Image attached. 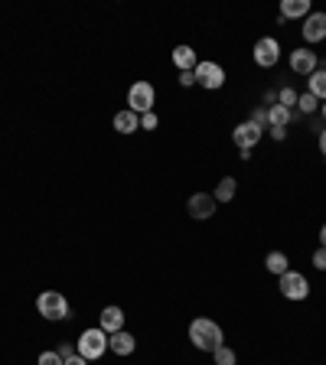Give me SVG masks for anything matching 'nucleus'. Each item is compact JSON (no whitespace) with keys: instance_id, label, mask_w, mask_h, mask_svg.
I'll use <instances>...</instances> for the list:
<instances>
[{"instance_id":"9d476101","label":"nucleus","mask_w":326,"mask_h":365,"mask_svg":"<svg viewBox=\"0 0 326 365\" xmlns=\"http://www.w3.org/2000/svg\"><path fill=\"white\" fill-rule=\"evenodd\" d=\"M290 72H297V75H313L316 72V52L294 49L290 52Z\"/></svg>"},{"instance_id":"39448f33","label":"nucleus","mask_w":326,"mask_h":365,"mask_svg":"<svg viewBox=\"0 0 326 365\" xmlns=\"http://www.w3.org/2000/svg\"><path fill=\"white\" fill-rule=\"evenodd\" d=\"M281 294L287 300H306L310 284H306V277L300 271H287V274H281Z\"/></svg>"},{"instance_id":"c85d7f7f","label":"nucleus","mask_w":326,"mask_h":365,"mask_svg":"<svg viewBox=\"0 0 326 365\" xmlns=\"http://www.w3.org/2000/svg\"><path fill=\"white\" fill-rule=\"evenodd\" d=\"M271 137H274V141H284V137H287V127H271Z\"/></svg>"},{"instance_id":"20e7f679","label":"nucleus","mask_w":326,"mask_h":365,"mask_svg":"<svg viewBox=\"0 0 326 365\" xmlns=\"http://www.w3.org/2000/svg\"><path fill=\"white\" fill-rule=\"evenodd\" d=\"M128 104L134 114L154 111V85H150V81H134L128 91Z\"/></svg>"},{"instance_id":"cd10ccee","label":"nucleus","mask_w":326,"mask_h":365,"mask_svg":"<svg viewBox=\"0 0 326 365\" xmlns=\"http://www.w3.org/2000/svg\"><path fill=\"white\" fill-rule=\"evenodd\" d=\"M179 85H183V88L196 85V72H179Z\"/></svg>"},{"instance_id":"412c9836","label":"nucleus","mask_w":326,"mask_h":365,"mask_svg":"<svg viewBox=\"0 0 326 365\" xmlns=\"http://www.w3.org/2000/svg\"><path fill=\"white\" fill-rule=\"evenodd\" d=\"M277 104H284L287 111L294 114V104H297V95H294V88H281V91H277Z\"/></svg>"},{"instance_id":"4468645a","label":"nucleus","mask_w":326,"mask_h":365,"mask_svg":"<svg viewBox=\"0 0 326 365\" xmlns=\"http://www.w3.org/2000/svg\"><path fill=\"white\" fill-rule=\"evenodd\" d=\"M173 65H177L179 72H193L199 65L196 49H193V46H177V49H173Z\"/></svg>"},{"instance_id":"f257e3e1","label":"nucleus","mask_w":326,"mask_h":365,"mask_svg":"<svg viewBox=\"0 0 326 365\" xmlns=\"http://www.w3.org/2000/svg\"><path fill=\"white\" fill-rule=\"evenodd\" d=\"M189 339L196 349L202 352H216L218 345H222V326L216 320H209V316H196L193 323H189Z\"/></svg>"},{"instance_id":"6ab92c4d","label":"nucleus","mask_w":326,"mask_h":365,"mask_svg":"<svg viewBox=\"0 0 326 365\" xmlns=\"http://www.w3.org/2000/svg\"><path fill=\"white\" fill-rule=\"evenodd\" d=\"M235 186L238 182L232 180V176H225V180L216 186V203H232V199H235Z\"/></svg>"},{"instance_id":"0eeeda50","label":"nucleus","mask_w":326,"mask_h":365,"mask_svg":"<svg viewBox=\"0 0 326 365\" xmlns=\"http://www.w3.org/2000/svg\"><path fill=\"white\" fill-rule=\"evenodd\" d=\"M261 137H265V127H258L255 121H242L235 127V134H232V141H235L238 150H251Z\"/></svg>"},{"instance_id":"ddd939ff","label":"nucleus","mask_w":326,"mask_h":365,"mask_svg":"<svg viewBox=\"0 0 326 365\" xmlns=\"http://www.w3.org/2000/svg\"><path fill=\"white\" fill-rule=\"evenodd\" d=\"M108 345H111V352H114V355H131L134 349H138V339L121 329V333H111L108 336Z\"/></svg>"},{"instance_id":"bb28decb","label":"nucleus","mask_w":326,"mask_h":365,"mask_svg":"<svg viewBox=\"0 0 326 365\" xmlns=\"http://www.w3.org/2000/svg\"><path fill=\"white\" fill-rule=\"evenodd\" d=\"M251 121H255L258 127H267V108H258V111L251 114Z\"/></svg>"},{"instance_id":"aec40b11","label":"nucleus","mask_w":326,"mask_h":365,"mask_svg":"<svg viewBox=\"0 0 326 365\" xmlns=\"http://www.w3.org/2000/svg\"><path fill=\"white\" fill-rule=\"evenodd\" d=\"M310 95L313 98H326V69H316L310 75Z\"/></svg>"},{"instance_id":"c756f323","label":"nucleus","mask_w":326,"mask_h":365,"mask_svg":"<svg viewBox=\"0 0 326 365\" xmlns=\"http://www.w3.org/2000/svg\"><path fill=\"white\" fill-rule=\"evenodd\" d=\"M66 365H85V359L75 352V355H69V359H66Z\"/></svg>"},{"instance_id":"b1692460","label":"nucleus","mask_w":326,"mask_h":365,"mask_svg":"<svg viewBox=\"0 0 326 365\" xmlns=\"http://www.w3.org/2000/svg\"><path fill=\"white\" fill-rule=\"evenodd\" d=\"M157 124H160V118H157V114H154V111L140 114V131H154Z\"/></svg>"},{"instance_id":"a211bd4d","label":"nucleus","mask_w":326,"mask_h":365,"mask_svg":"<svg viewBox=\"0 0 326 365\" xmlns=\"http://www.w3.org/2000/svg\"><path fill=\"white\" fill-rule=\"evenodd\" d=\"M287 121H290V111H287L284 104H271L267 108V124L271 127H287Z\"/></svg>"},{"instance_id":"4be33fe9","label":"nucleus","mask_w":326,"mask_h":365,"mask_svg":"<svg viewBox=\"0 0 326 365\" xmlns=\"http://www.w3.org/2000/svg\"><path fill=\"white\" fill-rule=\"evenodd\" d=\"M297 104H300V111H304V114H313L316 108H320V98H313V95L306 91V95H300V98H297Z\"/></svg>"},{"instance_id":"f3484780","label":"nucleus","mask_w":326,"mask_h":365,"mask_svg":"<svg viewBox=\"0 0 326 365\" xmlns=\"http://www.w3.org/2000/svg\"><path fill=\"white\" fill-rule=\"evenodd\" d=\"M265 267H267L271 274H277V277L290 271V264H287V254H284V251H271V254H267V258H265Z\"/></svg>"},{"instance_id":"7ed1b4c3","label":"nucleus","mask_w":326,"mask_h":365,"mask_svg":"<svg viewBox=\"0 0 326 365\" xmlns=\"http://www.w3.org/2000/svg\"><path fill=\"white\" fill-rule=\"evenodd\" d=\"M36 310H40L46 320H66V316H69V300H66L59 290H43L40 300H36Z\"/></svg>"},{"instance_id":"393cba45","label":"nucleus","mask_w":326,"mask_h":365,"mask_svg":"<svg viewBox=\"0 0 326 365\" xmlns=\"http://www.w3.org/2000/svg\"><path fill=\"white\" fill-rule=\"evenodd\" d=\"M40 365H66V359H62L59 352H43L40 355Z\"/></svg>"},{"instance_id":"f8f14e48","label":"nucleus","mask_w":326,"mask_h":365,"mask_svg":"<svg viewBox=\"0 0 326 365\" xmlns=\"http://www.w3.org/2000/svg\"><path fill=\"white\" fill-rule=\"evenodd\" d=\"M98 320H101V329H105L108 336L124 329V310H121V306H105Z\"/></svg>"},{"instance_id":"473e14b6","label":"nucleus","mask_w":326,"mask_h":365,"mask_svg":"<svg viewBox=\"0 0 326 365\" xmlns=\"http://www.w3.org/2000/svg\"><path fill=\"white\" fill-rule=\"evenodd\" d=\"M320 248H326V225H323V232H320Z\"/></svg>"},{"instance_id":"9b49d317","label":"nucleus","mask_w":326,"mask_h":365,"mask_svg":"<svg viewBox=\"0 0 326 365\" xmlns=\"http://www.w3.org/2000/svg\"><path fill=\"white\" fill-rule=\"evenodd\" d=\"M304 40L306 42H320L326 40V13H310L304 23Z\"/></svg>"},{"instance_id":"1a4fd4ad","label":"nucleus","mask_w":326,"mask_h":365,"mask_svg":"<svg viewBox=\"0 0 326 365\" xmlns=\"http://www.w3.org/2000/svg\"><path fill=\"white\" fill-rule=\"evenodd\" d=\"M216 196H209V193H196V196H189V203H186V209H189V215L193 219H212L216 215Z\"/></svg>"},{"instance_id":"2f4dec72","label":"nucleus","mask_w":326,"mask_h":365,"mask_svg":"<svg viewBox=\"0 0 326 365\" xmlns=\"http://www.w3.org/2000/svg\"><path fill=\"white\" fill-rule=\"evenodd\" d=\"M320 153H323V157H326V131L320 134Z\"/></svg>"},{"instance_id":"6e6552de","label":"nucleus","mask_w":326,"mask_h":365,"mask_svg":"<svg viewBox=\"0 0 326 365\" xmlns=\"http://www.w3.org/2000/svg\"><path fill=\"white\" fill-rule=\"evenodd\" d=\"M277 59H281V46H277V40L265 36V40L255 42V62L261 65V69H271V65H277Z\"/></svg>"},{"instance_id":"2eb2a0df","label":"nucleus","mask_w":326,"mask_h":365,"mask_svg":"<svg viewBox=\"0 0 326 365\" xmlns=\"http://www.w3.org/2000/svg\"><path fill=\"white\" fill-rule=\"evenodd\" d=\"M297 17H310V0H284L281 3V20H297Z\"/></svg>"},{"instance_id":"a878e982","label":"nucleus","mask_w":326,"mask_h":365,"mask_svg":"<svg viewBox=\"0 0 326 365\" xmlns=\"http://www.w3.org/2000/svg\"><path fill=\"white\" fill-rule=\"evenodd\" d=\"M313 267L316 271H326V248H316L313 251Z\"/></svg>"},{"instance_id":"72a5a7b5","label":"nucleus","mask_w":326,"mask_h":365,"mask_svg":"<svg viewBox=\"0 0 326 365\" xmlns=\"http://www.w3.org/2000/svg\"><path fill=\"white\" fill-rule=\"evenodd\" d=\"M323 118H326V104H323Z\"/></svg>"},{"instance_id":"dca6fc26","label":"nucleus","mask_w":326,"mask_h":365,"mask_svg":"<svg viewBox=\"0 0 326 365\" xmlns=\"http://www.w3.org/2000/svg\"><path fill=\"white\" fill-rule=\"evenodd\" d=\"M114 131H118V134L140 131V114H134L131 108H128V111H118V114H114Z\"/></svg>"},{"instance_id":"f03ea898","label":"nucleus","mask_w":326,"mask_h":365,"mask_svg":"<svg viewBox=\"0 0 326 365\" xmlns=\"http://www.w3.org/2000/svg\"><path fill=\"white\" fill-rule=\"evenodd\" d=\"M75 352H79L85 362H91V359H101V355L108 352V333H105L101 326H95V329H85V333L79 336Z\"/></svg>"},{"instance_id":"7c9ffc66","label":"nucleus","mask_w":326,"mask_h":365,"mask_svg":"<svg viewBox=\"0 0 326 365\" xmlns=\"http://www.w3.org/2000/svg\"><path fill=\"white\" fill-rule=\"evenodd\" d=\"M59 355L62 359H69V355H75V352H72V345H59Z\"/></svg>"},{"instance_id":"423d86ee","label":"nucleus","mask_w":326,"mask_h":365,"mask_svg":"<svg viewBox=\"0 0 326 365\" xmlns=\"http://www.w3.org/2000/svg\"><path fill=\"white\" fill-rule=\"evenodd\" d=\"M193 72H196L199 85H202V88H209V91H216V88H222V85H225V69H222V65H216V62H199Z\"/></svg>"},{"instance_id":"5701e85b","label":"nucleus","mask_w":326,"mask_h":365,"mask_svg":"<svg viewBox=\"0 0 326 365\" xmlns=\"http://www.w3.org/2000/svg\"><path fill=\"white\" fill-rule=\"evenodd\" d=\"M212 355H216V365H235V352L228 345H218Z\"/></svg>"}]
</instances>
